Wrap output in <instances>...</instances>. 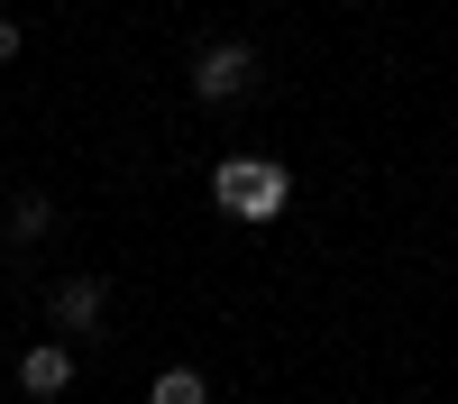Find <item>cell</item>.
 Returning a JSON list of instances; mask_svg holds the SVG:
<instances>
[{"label": "cell", "instance_id": "1", "mask_svg": "<svg viewBox=\"0 0 458 404\" xmlns=\"http://www.w3.org/2000/svg\"><path fill=\"white\" fill-rule=\"evenodd\" d=\"M211 202L229 220H248V230H266V220L293 211V166L284 157H220L211 166Z\"/></svg>", "mask_w": 458, "mask_h": 404}, {"label": "cell", "instance_id": "2", "mask_svg": "<svg viewBox=\"0 0 458 404\" xmlns=\"http://www.w3.org/2000/svg\"><path fill=\"white\" fill-rule=\"evenodd\" d=\"M183 83H193V101H211V110L248 101V92H257V47H239V37H211V47L183 64Z\"/></svg>", "mask_w": 458, "mask_h": 404}, {"label": "cell", "instance_id": "3", "mask_svg": "<svg viewBox=\"0 0 458 404\" xmlns=\"http://www.w3.org/2000/svg\"><path fill=\"white\" fill-rule=\"evenodd\" d=\"M47 313H55V340H101V322H110V276H64L47 294Z\"/></svg>", "mask_w": 458, "mask_h": 404}, {"label": "cell", "instance_id": "4", "mask_svg": "<svg viewBox=\"0 0 458 404\" xmlns=\"http://www.w3.org/2000/svg\"><path fill=\"white\" fill-rule=\"evenodd\" d=\"M73 367H83V349H73V340H37V349H19V395H37V404L73 395Z\"/></svg>", "mask_w": 458, "mask_h": 404}, {"label": "cell", "instance_id": "5", "mask_svg": "<svg viewBox=\"0 0 458 404\" xmlns=\"http://www.w3.org/2000/svg\"><path fill=\"white\" fill-rule=\"evenodd\" d=\"M147 404H211V377H202V367H157V377H147Z\"/></svg>", "mask_w": 458, "mask_h": 404}, {"label": "cell", "instance_id": "6", "mask_svg": "<svg viewBox=\"0 0 458 404\" xmlns=\"http://www.w3.org/2000/svg\"><path fill=\"white\" fill-rule=\"evenodd\" d=\"M55 230V193H19L10 202V239H47Z\"/></svg>", "mask_w": 458, "mask_h": 404}, {"label": "cell", "instance_id": "7", "mask_svg": "<svg viewBox=\"0 0 458 404\" xmlns=\"http://www.w3.org/2000/svg\"><path fill=\"white\" fill-rule=\"evenodd\" d=\"M19 47H28V37H19V19H0V64H10Z\"/></svg>", "mask_w": 458, "mask_h": 404}]
</instances>
